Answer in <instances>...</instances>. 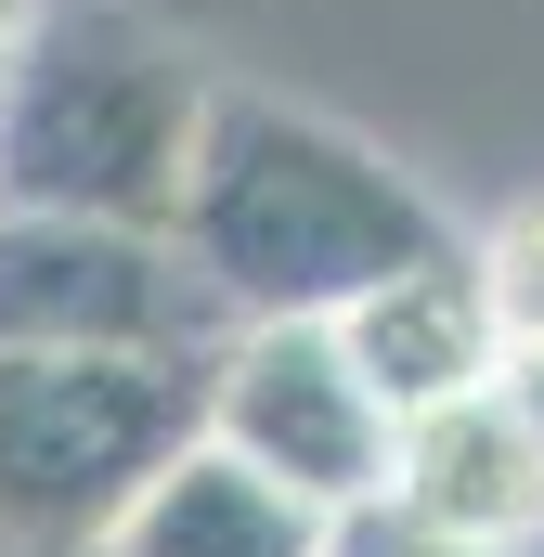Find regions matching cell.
<instances>
[{
	"label": "cell",
	"instance_id": "cell-1",
	"mask_svg": "<svg viewBox=\"0 0 544 557\" xmlns=\"http://www.w3.org/2000/svg\"><path fill=\"white\" fill-rule=\"evenodd\" d=\"M169 234L208 273V298L247 324V311H337L376 273H403L415 247H441L454 221L363 131H337L311 104H272V91H221Z\"/></svg>",
	"mask_w": 544,
	"mask_h": 557
},
{
	"label": "cell",
	"instance_id": "cell-2",
	"mask_svg": "<svg viewBox=\"0 0 544 557\" xmlns=\"http://www.w3.org/2000/svg\"><path fill=\"white\" fill-rule=\"evenodd\" d=\"M208 104L221 78L143 13H39L0 65V208H78V221L169 234Z\"/></svg>",
	"mask_w": 544,
	"mask_h": 557
},
{
	"label": "cell",
	"instance_id": "cell-3",
	"mask_svg": "<svg viewBox=\"0 0 544 557\" xmlns=\"http://www.w3.org/2000/svg\"><path fill=\"white\" fill-rule=\"evenodd\" d=\"M208 350H0V545L91 557L143 480L195 441Z\"/></svg>",
	"mask_w": 544,
	"mask_h": 557
},
{
	"label": "cell",
	"instance_id": "cell-4",
	"mask_svg": "<svg viewBox=\"0 0 544 557\" xmlns=\"http://www.w3.org/2000/svg\"><path fill=\"white\" fill-rule=\"evenodd\" d=\"M195 428L234 467L285 480L298 506H324V519L376 506V480H390V403L363 389V363L337 350L324 311H247V324H221Z\"/></svg>",
	"mask_w": 544,
	"mask_h": 557
},
{
	"label": "cell",
	"instance_id": "cell-5",
	"mask_svg": "<svg viewBox=\"0 0 544 557\" xmlns=\"http://www.w3.org/2000/svg\"><path fill=\"white\" fill-rule=\"evenodd\" d=\"M234 311L156 221L0 208V350H208Z\"/></svg>",
	"mask_w": 544,
	"mask_h": 557
},
{
	"label": "cell",
	"instance_id": "cell-6",
	"mask_svg": "<svg viewBox=\"0 0 544 557\" xmlns=\"http://www.w3.org/2000/svg\"><path fill=\"white\" fill-rule=\"evenodd\" d=\"M376 506H403L415 532H441V545L532 557L544 545V454H532V428H519V403H506V376H480L454 403H415L390 428Z\"/></svg>",
	"mask_w": 544,
	"mask_h": 557
},
{
	"label": "cell",
	"instance_id": "cell-7",
	"mask_svg": "<svg viewBox=\"0 0 544 557\" xmlns=\"http://www.w3.org/2000/svg\"><path fill=\"white\" fill-rule=\"evenodd\" d=\"M324 324H337V350L363 363V389L390 403V428H403L415 403H454V389L506 376V324H493V285L467 260V234L415 247L403 273H376L363 298H337Z\"/></svg>",
	"mask_w": 544,
	"mask_h": 557
},
{
	"label": "cell",
	"instance_id": "cell-8",
	"mask_svg": "<svg viewBox=\"0 0 544 557\" xmlns=\"http://www.w3.org/2000/svg\"><path fill=\"white\" fill-rule=\"evenodd\" d=\"M91 557H324V506H298L285 480L234 467V454L195 428L131 506H118V532Z\"/></svg>",
	"mask_w": 544,
	"mask_h": 557
},
{
	"label": "cell",
	"instance_id": "cell-9",
	"mask_svg": "<svg viewBox=\"0 0 544 557\" xmlns=\"http://www.w3.org/2000/svg\"><path fill=\"white\" fill-rule=\"evenodd\" d=\"M467 260H480V285H493L506 350H532V337H544V195H519V208H506V221H493Z\"/></svg>",
	"mask_w": 544,
	"mask_h": 557
},
{
	"label": "cell",
	"instance_id": "cell-10",
	"mask_svg": "<svg viewBox=\"0 0 544 557\" xmlns=\"http://www.w3.org/2000/svg\"><path fill=\"white\" fill-rule=\"evenodd\" d=\"M324 557H480V545H441V532H415L403 506H350V519H324Z\"/></svg>",
	"mask_w": 544,
	"mask_h": 557
},
{
	"label": "cell",
	"instance_id": "cell-11",
	"mask_svg": "<svg viewBox=\"0 0 544 557\" xmlns=\"http://www.w3.org/2000/svg\"><path fill=\"white\" fill-rule=\"evenodd\" d=\"M506 403H519V428H532V454H544V337L506 350Z\"/></svg>",
	"mask_w": 544,
	"mask_h": 557
},
{
	"label": "cell",
	"instance_id": "cell-12",
	"mask_svg": "<svg viewBox=\"0 0 544 557\" xmlns=\"http://www.w3.org/2000/svg\"><path fill=\"white\" fill-rule=\"evenodd\" d=\"M39 26V0H0V65H13V39Z\"/></svg>",
	"mask_w": 544,
	"mask_h": 557
}]
</instances>
